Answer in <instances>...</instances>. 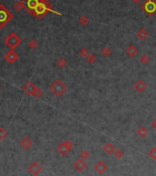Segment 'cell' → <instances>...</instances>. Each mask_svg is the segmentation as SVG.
I'll return each mask as SVG.
<instances>
[{
  "instance_id": "cell-2",
  "label": "cell",
  "mask_w": 156,
  "mask_h": 176,
  "mask_svg": "<svg viewBox=\"0 0 156 176\" xmlns=\"http://www.w3.org/2000/svg\"><path fill=\"white\" fill-rule=\"evenodd\" d=\"M50 90L56 97H61L64 92L67 90V86L61 80H56L53 84L50 86Z\"/></svg>"
},
{
  "instance_id": "cell-32",
  "label": "cell",
  "mask_w": 156,
  "mask_h": 176,
  "mask_svg": "<svg viewBox=\"0 0 156 176\" xmlns=\"http://www.w3.org/2000/svg\"><path fill=\"white\" fill-rule=\"evenodd\" d=\"M131 1H132V3L138 5V4H140V3L141 2V0H131Z\"/></svg>"
},
{
  "instance_id": "cell-22",
  "label": "cell",
  "mask_w": 156,
  "mask_h": 176,
  "mask_svg": "<svg viewBox=\"0 0 156 176\" xmlns=\"http://www.w3.org/2000/svg\"><path fill=\"white\" fill-rule=\"evenodd\" d=\"M113 155H114V157L117 160H120L122 157L124 156V153L121 149H116L114 151V153H113Z\"/></svg>"
},
{
  "instance_id": "cell-27",
  "label": "cell",
  "mask_w": 156,
  "mask_h": 176,
  "mask_svg": "<svg viewBox=\"0 0 156 176\" xmlns=\"http://www.w3.org/2000/svg\"><path fill=\"white\" fill-rule=\"evenodd\" d=\"M79 54L81 55L82 57H87V55L89 54V51L86 49V48H82V49H80L79 51Z\"/></svg>"
},
{
  "instance_id": "cell-29",
  "label": "cell",
  "mask_w": 156,
  "mask_h": 176,
  "mask_svg": "<svg viewBox=\"0 0 156 176\" xmlns=\"http://www.w3.org/2000/svg\"><path fill=\"white\" fill-rule=\"evenodd\" d=\"M42 95H43V91H42L40 88H37L35 92H34V94H33V96H34L35 98H41Z\"/></svg>"
},
{
  "instance_id": "cell-26",
  "label": "cell",
  "mask_w": 156,
  "mask_h": 176,
  "mask_svg": "<svg viewBox=\"0 0 156 176\" xmlns=\"http://www.w3.org/2000/svg\"><path fill=\"white\" fill-rule=\"evenodd\" d=\"M80 157H81V159L83 160H87L89 157H90V153H89V151L84 149L81 152V154H80Z\"/></svg>"
},
{
  "instance_id": "cell-3",
  "label": "cell",
  "mask_w": 156,
  "mask_h": 176,
  "mask_svg": "<svg viewBox=\"0 0 156 176\" xmlns=\"http://www.w3.org/2000/svg\"><path fill=\"white\" fill-rule=\"evenodd\" d=\"M12 18L13 15L9 12L8 9L3 5H0V29L6 26L12 20Z\"/></svg>"
},
{
  "instance_id": "cell-4",
  "label": "cell",
  "mask_w": 156,
  "mask_h": 176,
  "mask_svg": "<svg viewBox=\"0 0 156 176\" xmlns=\"http://www.w3.org/2000/svg\"><path fill=\"white\" fill-rule=\"evenodd\" d=\"M141 9L148 17H153L156 14V0H146L141 5Z\"/></svg>"
},
{
  "instance_id": "cell-33",
  "label": "cell",
  "mask_w": 156,
  "mask_h": 176,
  "mask_svg": "<svg viewBox=\"0 0 156 176\" xmlns=\"http://www.w3.org/2000/svg\"><path fill=\"white\" fill-rule=\"evenodd\" d=\"M88 176H95V175H93V174H89Z\"/></svg>"
},
{
  "instance_id": "cell-1",
  "label": "cell",
  "mask_w": 156,
  "mask_h": 176,
  "mask_svg": "<svg viewBox=\"0 0 156 176\" xmlns=\"http://www.w3.org/2000/svg\"><path fill=\"white\" fill-rule=\"evenodd\" d=\"M54 12L53 11V6L49 0H40L39 4L32 12L31 16L38 18L39 20L43 18L49 12Z\"/></svg>"
},
{
  "instance_id": "cell-25",
  "label": "cell",
  "mask_w": 156,
  "mask_h": 176,
  "mask_svg": "<svg viewBox=\"0 0 156 176\" xmlns=\"http://www.w3.org/2000/svg\"><path fill=\"white\" fill-rule=\"evenodd\" d=\"M148 155H149V157H150L151 159H153V160H156V147H153L152 149H150Z\"/></svg>"
},
{
  "instance_id": "cell-19",
  "label": "cell",
  "mask_w": 156,
  "mask_h": 176,
  "mask_svg": "<svg viewBox=\"0 0 156 176\" xmlns=\"http://www.w3.org/2000/svg\"><path fill=\"white\" fill-rule=\"evenodd\" d=\"M111 53H112V51L108 46H106V47H104L101 50V54H102L103 56H105V57H108L111 54Z\"/></svg>"
},
{
  "instance_id": "cell-21",
  "label": "cell",
  "mask_w": 156,
  "mask_h": 176,
  "mask_svg": "<svg viewBox=\"0 0 156 176\" xmlns=\"http://www.w3.org/2000/svg\"><path fill=\"white\" fill-rule=\"evenodd\" d=\"M56 64H57V67H59L60 68H63L66 65H67V62H66V60L63 57H61L57 60V62H56Z\"/></svg>"
},
{
  "instance_id": "cell-13",
  "label": "cell",
  "mask_w": 156,
  "mask_h": 176,
  "mask_svg": "<svg viewBox=\"0 0 156 176\" xmlns=\"http://www.w3.org/2000/svg\"><path fill=\"white\" fill-rule=\"evenodd\" d=\"M126 53H127V54L129 55L130 57H134V56H136V55H137V54L139 53V50H138V48H137L135 45L130 44L129 47L126 49Z\"/></svg>"
},
{
  "instance_id": "cell-30",
  "label": "cell",
  "mask_w": 156,
  "mask_h": 176,
  "mask_svg": "<svg viewBox=\"0 0 156 176\" xmlns=\"http://www.w3.org/2000/svg\"><path fill=\"white\" fill-rule=\"evenodd\" d=\"M7 133L6 131V129L3 127H0V140L4 139V138L7 137Z\"/></svg>"
},
{
  "instance_id": "cell-15",
  "label": "cell",
  "mask_w": 156,
  "mask_h": 176,
  "mask_svg": "<svg viewBox=\"0 0 156 176\" xmlns=\"http://www.w3.org/2000/svg\"><path fill=\"white\" fill-rule=\"evenodd\" d=\"M20 145L21 147H23V149H30V147L32 146V141L30 137H24L23 139L20 141Z\"/></svg>"
},
{
  "instance_id": "cell-14",
  "label": "cell",
  "mask_w": 156,
  "mask_h": 176,
  "mask_svg": "<svg viewBox=\"0 0 156 176\" xmlns=\"http://www.w3.org/2000/svg\"><path fill=\"white\" fill-rule=\"evenodd\" d=\"M103 150L105 151L107 154L111 155V154L114 153V151L116 150V147H115L114 145L112 144V143L108 142V143H107V144L103 147Z\"/></svg>"
},
{
  "instance_id": "cell-18",
  "label": "cell",
  "mask_w": 156,
  "mask_h": 176,
  "mask_svg": "<svg viewBox=\"0 0 156 176\" xmlns=\"http://www.w3.org/2000/svg\"><path fill=\"white\" fill-rule=\"evenodd\" d=\"M97 57L95 54H89L86 57V61L89 64H94V63L97 62Z\"/></svg>"
},
{
  "instance_id": "cell-17",
  "label": "cell",
  "mask_w": 156,
  "mask_h": 176,
  "mask_svg": "<svg viewBox=\"0 0 156 176\" xmlns=\"http://www.w3.org/2000/svg\"><path fill=\"white\" fill-rule=\"evenodd\" d=\"M137 134H138V136L140 137H145L148 135V129L145 126H140L138 128V130H137Z\"/></svg>"
},
{
  "instance_id": "cell-23",
  "label": "cell",
  "mask_w": 156,
  "mask_h": 176,
  "mask_svg": "<svg viewBox=\"0 0 156 176\" xmlns=\"http://www.w3.org/2000/svg\"><path fill=\"white\" fill-rule=\"evenodd\" d=\"M14 8H15L17 11L21 10L22 8H24V3H23V1H18V2H16L15 5H14Z\"/></svg>"
},
{
  "instance_id": "cell-35",
  "label": "cell",
  "mask_w": 156,
  "mask_h": 176,
  "mask_svg": "<svg viewBox=\"0 0 156 176\" xmlns=\"http://www.w3.org/2000/svg\"><path fill=\"white\" fill-rule=\"evenodd\" d=\"M155 119H156V115H155Z\"/></svg>"
},
{
  "instance_id": "cell-7",
  "label": "cell",
  "mask_w": 156,
  "mask_h": 176,
  "mask_svg": "<svg viewBox=\"0 0 156 176\" xmlns=\"http://www.w3.org/2000/svg\"><path fill=\"white\" fill-rule=\"evenodd\" d=\"M18 58H20V55H18V54L15 52L14 50L8 51V52L5 54V59H6L9 64L16 63Z\"/></svg>"
},
{
  "instance_id": "cell-34",
  "label": "cell",
  "mask_w": 156,
  "mask_h": 176,
  "mask_svg": "<svg viewBox=\"0 0 156 176\" xmlns=\"http://www.w3.org/2000/svg\"><path fill=\"white\" fill-rule=\"evenodd\" d=\"M0 91H1V86H0Z\"/></svg>"
},
{
  "instance_id": "cell-11",
  "label": "cell",
  "mask_w": 156,
  "mask_h": 176,
  "mask_svg": "<svg viewBox=\"0 0 156 176\" xmlns=\"http://www.w3.org/2000/svg\"><path fill=\"white\" fill-rule=\"evenodd\" d=\"M134 89L136 90L137 92H139V93H142V92L147 89V84H146L142 80H139L137 82H135Z\"/></svg>"
},
{
  "instance_id": "cell-31",
  "label": "cell",
  "mask_w": 156,
  "mask_h": 176,
  "mask_svg": "<svg viewBox=\"0 0 156 176\" xmlns=\"http://www.w3.org/2000/svg\"><path fill=\"white\" fill-rule=\"evenodd\" d=\"M152 126H153V129H155V130H156V119H154L153 121L152 122Z\"/></svg>"
},
{
  "instance_id": "cell-9",
  "label": "cell",
  "mask_w": 156,
  "mask_h": 176,
  "mask_svg": "<svg viewBox=\"0 0 156 176\" xmlns=\"http://www.w3.org/2000/svg\"><path fill=\"white\" fill-rule=\"evenodd\" d=\"M37 88L38 87H36V85L34 84V83L31 82V81H29L27 84L24 85V87H23V90H24V92H25V93H27L28 95L33 96V94H34V92H35Z\"/></svg>"
},
{
  "instance_id": "cell-20",
  "label": "cell",
  "mask_w": 156,
  "mask_h": 176,
  "mask_svg": "<svg viewBox=\"0 0 156 176\" xmlns=\"http://www.w3.org/2000/svg\"><path fill=\"white\" fill-rule=\"evenodd\" d=\"M79 23L82 26H86L89 23V18L86 16H82L79 18Z\"/></svg>"
},
{
  "instance_id": "cell-24",
  "label": "cell",
  "mask_w": 156,
  "mask_h": 176,
  "mask_svg": "<svg viewBox=\"0 0 156 176\" xmlns=\"http://www.w3.org/2000/svg\"><path fill=\"white\" fill-rule=\"evenodd\" d=\"M140 61L141 64H143V65H147L150 61V57H149V55L148 54H143V55H141L140 56Z\"/></svg>"
},
{
  "instance_id": "cell-16",
  "label": "cell",
  "mask_w": 156,
  "mask_h": 176,
  "mask_svg": "<svg viewBox=\"0 0 156 176\" xmlns=\"http://www.w3.org/2000/svg\"><path fill=\"white\" fill-rule=\"evenodd\" d=\"M137 36H138V38H139L140 40L144 41V40H146V39L148 38L149 32L146 31L145 29H140V30H139L138 32H137Z\"/></svg>"
},
{
  "instance_id": "cell-8",
  "label": "cell",
  "mask_w": 156,
  "mask_h": 176,
  "mask_svg": "<svg viewBox=\"0 0 156 176\" xmlns=\"http://www.w3.org/2000/svg\"><path fill=\"white\" fill-rule=\"evenodd\" d=\"M73 166H74V168L77 171V172L82 173L83 171H84V170L86 169L87 164H86V161H84V160H83V159L80 158V159H78V160H75V162L73 164Z\"/></svg>"
},
{
  "instance_id": "cell-5",
  "label": "cell",
  "mask_w": 156,
  "mask_h": 176,
  "mask_svg": "<svg viewBox=\"0 0 156 176\" xmlns=\"http://www.w3.org/2000/svg\"><path fill=\"white\" fill-rule=\"evenodd\" d=\"M5 43H6L11 50H14L17 47H18L20 44H21V39L15 33V32H12V33H10L6 39H5Z\"/></svg>"
},
{
  "instance_id": "cell-28",
  "label": "cell",
  "mask_w": 156,
  "mask_h": 176,
  "mask_svg": "<svg viewBox=\"0 0 156 176\" xmlns=\"http://www.w3.org/2000/svg\"><path fill=\"white\" fill-rule=\"evenodd\" d=\"M38 41H36V40H34V39H32V40H30V41H29V46H30V48H31V49H36L37 47H38Z\"/></svg>"
},
{
  "instance_id": "cell-6",
  "label": "cell",
  "mask_w": 156,
  "mask_h": 176,
  "mask_svg": "<svg viewBox=\"0 0 156 176\" xmlns=\"http://www.w3.org/2000/svg\"><path fill=\"white\" fill-rule=\"evenodd\" d=\"M74 144L71 140H65L58 145L57 151L62 156H65V155H67L71 150H72V149L74 147Z\"/></svg>"
},
{
  "instance_id": "cell-12",
  "label": "cell",
  "mask_w": 156,
  "mask_h": 176,
  "mask_svg": "<svg viewBox=\"0 0 156 176\" xmlns=\"http://www.w3.org/2000/svg\"><path fill=\"white\" fill-rule=\"evenodd\" d=\"M29 170H30V172L33 175H38V174H39V173L41 172L42 168H41V166L39 163H38V162H33V163L30 166Z\"/></svg>"
},
{
  "instance_id": "cell-10",
  "label": "cell",
  "mask_w": 156,
  "mask_h": 176,
  "mask_svg": "<svg viewBox=\"0 0 156 176\" xmlns=\"http://www.w3.org/2000/svg\"><path fill=\"white\" fill-rule=\"evenodd\" d=\"M94 168L99 174H103L104 173H106L108 169L107 165L106 164V162H104L103 160H99L97 164H95Z\"/></svg>"
}]
</instances>
